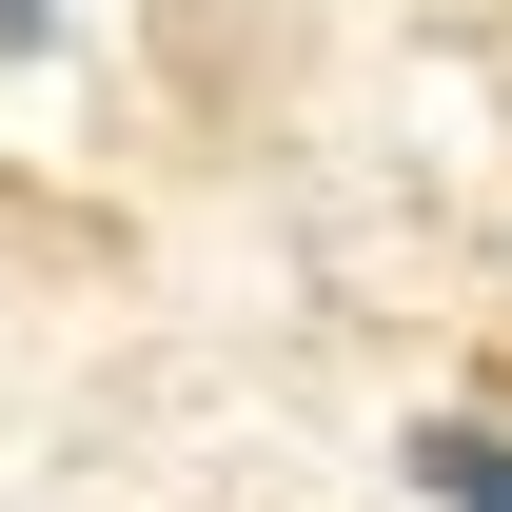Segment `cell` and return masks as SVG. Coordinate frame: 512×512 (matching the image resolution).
<instances>
[{
    "label": "cell",
    "mask_w": 512,
    "mask_h": 512,
    "mask_svg": "<svg viewBox=\"0 0 512 512\" xmlns=\"http://www.w3.org/2000/svg\"><path fill=\"white\" fill-rule=\"evenodd\" d=\"M414 493H434V512H512V434L434 414V434H414Z\"/></svg>",
    "instance_id": "1"
},
{
    "label": "cell",
    "mask_w": 512,
    "mask_h": 512,
    "mask_svg": "<svg viewBox=\"0 0 512 512\" xmlns=\"http://www.w3.org/2000/svg\"><path fill=\"white\" fill-rule=\"evenodd\" d=\"M20 40H40V0H0V60H20Z\"/></svg>",
    "instance_id": "2"
}]
</instances>
